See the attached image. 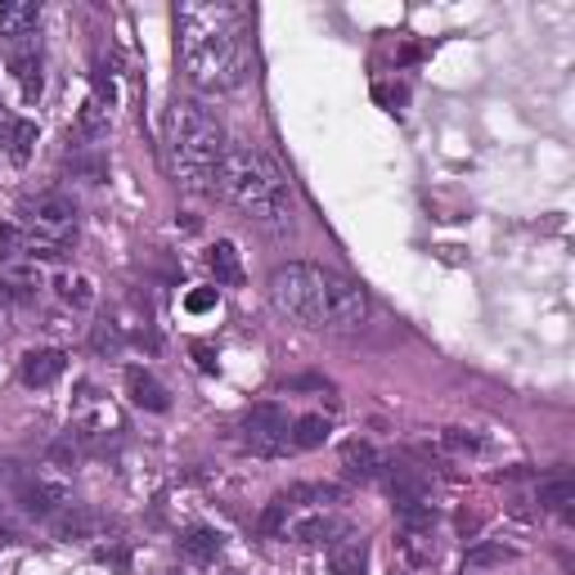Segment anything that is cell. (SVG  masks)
<instances>
[{
	"instance_id": "9c48e42d",
	"label": "cell",
	"mask_w": 575,
	"mask_h": 575,
	"mask_svg": "<svg viewBox=\"0 0 575 575\" xmlns=\"http://www.w3.org/2000/svg\"><path fill=\"white\" fill-rule=\"evenodd\" d=\"M72 504V495H68V485L63 481H50V476H32V481H23L19 485V509L28 513V517H54L59 509H68Z\"/></svg>"
},
{
	"instance_id": "2e32d148",
	"label": "cell",
	"mask_w": 575,
	"mask_h": 575,
	"mask_svg": "<svg viewBox=\"0 0 575 575\" xmlns=\"http://www.w3.org/2000/svg\"><path fill=\"white\" fill-rule=\"evenodd\" d=\"M63 369H68V356H63L59 347H41V351H28V356L19 360V378H23L28 387H50V382L63 378Z\"/></svg>"
},
{
	"instance_id": "8992f818",
	"label": "cell",
	"mask_w": 575,
	"mask_h": 575,
	"mask_svg": "<svg viewBox=\"0 0 575 575\" xmlns=\"http://www.w3.org/2000/svg\"><path fill=\"white\" fill-rule=\"evenodd\" d=\"M288 432H292V419H288V409H279V404H253L248 414H243V445H248L253 454H261V459L292 454Z\"/></svg>"
},
{
	"instance_id": "ba28073f",
	"label": "cell",
	"mask_w": 575,
	"mask_h": 575,
	"mask_svg": "<svg viewBox=\"0 0 575 575\" xmlns=\"http://www.w3.org/2000/svg\"><path fill=\"white\" fill-rule=\"evenodd\" d=\"M382 481H387V495H391V504H396L400 517L414 513V509H432V481H428L419 468H396V463H387Z\"/></svg>"
},
{
	"instance_id": "e0dca14e",
	"label": "cell",
	"mask_w": 575,
	"mask_h": 575,
	"mask_svg": "<svg viewBox=\"0 0 575 575\" xmlns=\"http://www.w3.org/2000/svg\"><path fill=\"white\" fill-rule=\"evenodd\" d=\"M342 472H347L351 481H378V476L387 472V459H382L369 441H347V445H342Z\"/></svg>"
},
{
	"instance_id": "4316f807",
	"label": "cell",
	"mask_w": 575,
	"mask_h": 575,
	"mask_svg": "<svg viewBox=\"0 0 575 575\" xmlns=\"http://www.w3.org/2000/svg\"><path fill=\"white\" fill-rule=\"evenodd\" d=\"M441 450H450V454H481L485 445H481V437H472L463 428H445L441 432Z\"/></svg>"
},
{
	"instance_id": "d4e9b609",
	"label": "cell",
	"mask_w": 575,
	"mask_h": 575,
	"mask_svg": "<svg viewBox=\"0 0 575 575\" xmlns=\"http://www.w3.org/2000/svg\"><path fill=\"white\" fill-rule=\"evenodd\" d=\"M513 557H517V548H509L504 540H490V544H472L463 562H468V571H481V566H504Z\"/></svg>"
},
{
	"instance_id": "d6986e66",
	"label": "cell",
	"mask_w": 575,
	"mask_h": 575,
	"mask_svg": "<svg viewBox=\"0 0 575 575\" xmlns=\"http://www.w3.org/2000/svg\"><path fill=\"white\" fill-rule=\"evenodd\" d=\"M328 432H333V423H328L324 414H301V419H292L288 445H292V454H297V450H319V445L328 441Z\"/></svg>"
},
{
	"instance_id": "f1b7e54d",
	"label": "cell",
	"mask_w": 575,
	"mask_h": 575,
	"mask_svg": "<svg viewBox=\"0 0 575 575\" xmlns=\"http://www.w3.org/2000/svg\"><path fill=\"white\" fill-rule=\"evenodd\" d=\"M216 301H220V292H216V288H198V292H189V297H185V310L203 315V310H212Z\"/></svg>"
},
{
	"instance_id": "3957f363",
	"label": "cell",
	"mask_w": 575,
	"mask_h": 575,
	"mask_svg": "<svg viewBox=\"0 0 575 575\" xmlns=\"http://www.w3.org/2000/svg\"><path fill=\"white\" fill-rule=\"evenodd\" d=\"M216 198H225L234 212H243L257 229L284 238L292 234L297 207L284 167L257 144H229L216 172Z\"/></svg>"
},
{
	"instance_id": "7402d4cb",
	"label": "cell",
	"mask_w": 575,
	"mask_h": 575,
	"mask_svg": "<svg viewBox=\"0 0 575 575\" xmlns=\"http://www.w3.org/2000/svg\"><path fill=\"white\" fill-rule=\"evenodd\" d=\"M571 504H575V481H571V476H557V481H544V485H540V509L571 517Z\"/></svg>"
},
{
	"instance_id": "603a6c76",
	"label": "cell",
	"mask_w": 575,
	"mask_h": 575,
	"mask_svg": "<svg viewBox=\"0 0 575 575\" xmlns=\"http://www.w3.org/2000/svg\"><path fill=\"white\" fill-rule=\"evenodd\" d=\"M76 135L91 140V144L109 135V109H104L100 100H86V104H81V113H76Z\"/></svg>"
},
{
	"instance_id": "83f0119b",
	"label": "cell",
	"mask_w": 575,
	"mask_h": 575,
	"mask_svg": "<svg viewBox=\"0 0 575 575\" xmlns=\"http://www.w3.org/2000/svg\"><path fill=\"white\" fill-rule=\"evenodd\" d=\"M23 248H28L23 229H19V225H10V220H0V261H14V257H23Z\"/></svg>"
},
{
	"instance_id": "cb8c5ba5",
	"label": "cell",
	"mask_w": 575,
	"mask_h": 575,
	"mask_svg": "<svg viewBox=\"0 0 575 575\" xmlns=\"http://www.w3.org/2000/svg\"><path fill=\"white\" fill-rule=\"evenodd\" d=\"M207 266H212L216 284H243V266H238L234 243H216V248L207 253Z\"/></svg>"
},
{
	"instance_id": "7c38bea8",
	"label": "cell",
	"mask_w": 575,
	"mask_h": 575,
	"mask_svg": "<svg viewBox=\"0 0 575 575\" xmlns=\"http://www.w3.org/2000/svg\"><path fill=\"white\" fill-rule=\"evenodd\" d=\"M328 566H333V575H364V566H369L364 535H356V531L342 526L333 540H328Z\"/></svg>"
},
{
	"instance_id": "6da1fadb",
	"label": "cell",
	"mask_w": 575,
	"mask_h": 575,
	"mask_svg": "<svg viewBox=\"0 0 575 575\" xmlns=\"http://www.w3.org/2000/svg\"><path fill=\"white\" fill-rule=\"evenodd\" d=\"M181 63L203 95H225L248 76V32L243 10L225 0H189L176 10Z\"/></svg>"
},
{
	"instance_id": "7a4b0ae2",
	"label": "cell",
	"mask_w": 575,
	"mask_h": 575,
	"mask_svg": "<svg viewBox=\"0 0 575 575\" xmlns=\"http://www.w3.org/2000/svg\"><path fill=\"white\" fill-rule=\"evenodd\" d=\"M270 301L279 315L319 328V333H356L369 324V297L356 279L310 261H288L270 275Z\"/></svg>"
},
{
	"instance_id": "9a60e30c",
	"label": "cell",
	"mask_w": 575,
	"mask_h": 575,
	"mask_svg": "<svg viewBox=\"0 0 575 575\" xmlns=\"http://www.w3.org/2000/svg\"><path fill=\"white\" fill-rule=\"evenodd\" d=\"M37 28H41V0H6L0 6V45L37 37Z\"/></svg>"
},
{
	"instance_id": "8fae6325",
	"label": "cell",
	"mask_w": 575,
	"mask_h": 575,
	"mask_svg": "<svg viewBox=\"0 0 575 575\" xmlns=\"http://www.w3.org/2000/svg\"><path fill=\"white\" fill-rule=\"evenodd\" d=\"M396 553H400L404 571H428L437 562V526H404L400 522Z\"/></svg>"
},
{
	"instance_id": "277c9868",
	"label": "cell",
	"mask_w": 575,
	"mask_h": 575,
	"mask_svg": "<svg viewBox=\"0 0 575 575\" xmlns=\"http://www.w3.org/2000/svg\"><path fill=\"white\" fill-rule=\"evenodd\" d=\"M229 140L225 126L216 122V113H207L194 100H176L162 126V157H167V172L185 194L198 198H216V172L225 157Z\"/></svg>"
},
{
	"instance_id": "5b68a950",
	"label": "cell",
	"mask_w": 575,
	"mask_h": 575,
	"mask_svg": "<svg viewBox=\"0 0 575 575\" xmlns=\"http://www.w3.org/2000/svg\"><path fill=\"white\" fill-rule=\"evenodd\" d=\"M19 229L28 238V257L37 261H59L68 248H72V238H76V203L59 189H41V194H28L19 203Z\"/></svg>"
},
{
	"instance_id": "484cf974",
	"label": "cell",
	"mask_w": 575,
	"mask_h": 575,
	"mask_svg": "<svg viewBox=\"0 0 575 575\" xmlns=\"http://www.w3.org/2000/svg\"><path fill=\"white\" fill-rule=\"evenodd\" d=\"M91 347H95L100 356H117V351L126 347V333H122V324H113V319L95 324V338H91Z\"/></svg>"
},
{
	"instance_id": "5bb4252c",
	"label": "cell",
	"mask_w": 575,
	"mask_h": 575,
	"mask_svg": "<svg viewBox=\"0 0 575 575\" xmlns=\"http://www.w3.org/2000/svg\"><path fill=\"white\" fill-rule=\"evenodd\" d=\"M32 144H37V122L14 117L6 104H0V148H6V157L14 162V167H23V162L32 157Z\"/></svg>"
},
{
	"instance_id": "ac0fdd59",
	"label": "cell",
	"mask_w": 575,
	"mask_h": 575,
	"mask_svg": "<svg viewBox=\"0 0 575 575\" xmlns=\"http://www.w3.org/2000/svg\"><path fill=\"white\" fill-rule=\"evenodd\" d=\"M220 548H225V540H220V531H212V526H194V531L181 535V553H185L189 562H198V566H212V562L220 557Z\"/></svg>"
},
{
	"instance_id": "44dd1931",
	"label": "cell",
	"mask_w": 575,
	"mask_h": 575,
	"mask_svg": "<svg viewBox=\"0 0 575 575\" xmlns=\"http://www.w3.org/2000/svg\"><path fill=\"white\" fill-rule=\"evenodd\" d=\"M91 450L81 445V437L76 432H68V437H59L50 450H45V463L50 468H59V472H72V468H81V459H86Z\"/></svg>"
},
{
	"instance_id": "52a82bcc",
	"label": "cell",
	"mask_w": 575,
	"mask_h": 575,
	"mask_svg": "<svg viewBox=\"0 0 575 575\" xmlns=\"http://www.w3.org/2000/svg\"><path fill=\"white\" fill-rule=\"evenodd\" d=\"M0 50H6V59H10V72L19 76V91H23V100H28V104H37V100H41V91H45L41 41H37V37H23V41H6Z\"/></svg>"
},
{
	"instance_id": "30bf717a",
	"label": "cell",
	"mask_w": 575,
	"mask_h": 575,
	"mask_svg": "<svg viewBox=\"0 0 575 575\" xmlns=\"http://www.w3.org/2000/svg\"><path fill=\"white\" fill-rule=\"evenodd\" d=\"M122 387H126L131 404L144 409V414H167V409H172V391L162 387L148 369H140V364H131V369L122 373Z\"/></svg>"
},
{
	"instance_id": "4fadbf2b",
	"label": "cell",
	"mask_w": 575,
	"mask_h": 575,
	"mask_svg": "<svg viewBox=\"0 0 575 575\" xmlns=\"http://www.w3.org/2000/svg\"><path fill=\"white\" fill-rule=\"evenodd\" d=\"M50 531H54V540H95L100 531H104V517L95 513V509H86V504H68V509H59L54 517H50Z\"/></svg>"
},
{
	"instance_id": "4dcf8cb0",
	"label": "cell",
	"mask_w": 575,
	"mask_h": 575,
	"mask_svg": "<svg viewBox=\"0 0 575 575\" xmlns=\"http://www.w3.org/2000/svg\"><path fill=\"white\" fill-rule=\"evenodd\" d=\"M0 301H6V288H0Z\"/></svg>"
},
{
	"instance_id": "f546056e",
	"label": "cell",
	"mask_w": 575,
	"mask_h": 575,
	"mask_svg": "<svg viewBox=\"0 0 575 575\" xmlns=\"http://www.w3.org/2000/svg\"><path fill=\"white\" fill-rule=\"evenodd\" d=\"M19 476V463H10V459H0V485H10Z\"/></svg>"
},
{
	"instance_id": "ffe728a7",
	"label": "cell",
	"mask_w": 575,
	"mask_h": 575,
	"mask_svg": "<svg viewBox=\"0 0 575 575\" xmlns=\"http://www.w3.org/2000/svg\"><path fill=\"white\" fill-rule=\"evenodd\" d=\"M54 292H59V301H63L68 310H91V306H95V288H91V279H86V275H76V270H63V275L54 279Z\"/></svg>"
}]
</instances>
